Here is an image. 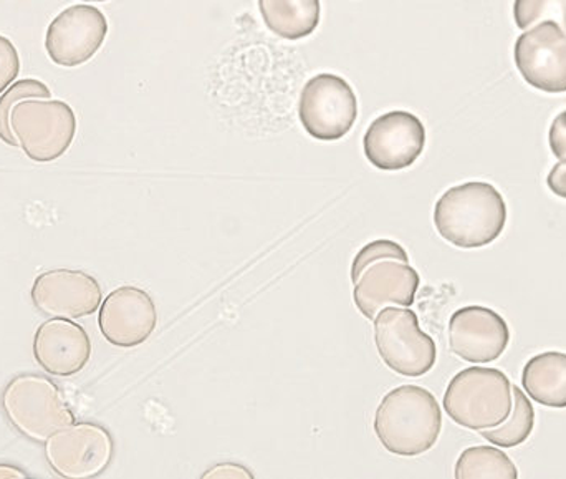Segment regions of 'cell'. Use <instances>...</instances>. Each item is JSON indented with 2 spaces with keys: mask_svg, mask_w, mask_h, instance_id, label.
Wrapping results in <instances>:
<instances>
[{
  "mask_svg": "<svg viewBox=\"0 0 566 479\" xmlns=\"http://www.w3.org/2000/svg\"><path fill=\"white\" fill-rule=\"evenodd\" d=\"M353 301L359 314L375 321L382 309L411 308L421 278L398 242L378 239L359 249L352 264Z\"/></svg>",
  "mask_w": 566,
  "mask_h": 479,
  "instance_id": "1",
  "label": "cell"
},
{
  "mask_svg": "<svg viewBox=\"0 0 566 479\" xmlns=\"http://www.w3.org/2000/svg\"><path fill=\"white\" fill-rule=\"evenodd\" d=\"M505 225L507 205L491 183L452 186L436 202V231L455 248H485L504 232Z\"/></svg>",
  "mask_w": 566,
  "mask_h": 479,
  "instance_id": "2",
  "label": "cell"
},
{
  "mask_svg": "<svg viewBox=\"0 0 566 479\" xmlns=\"http://www.w3.org/2000/svg\"><path fill=\"white\" fill-rule=\"evenodd\" d=\"M376 437L396 457H419L438 444L442 412L431 392L402 385L382 397L375 414Z\"/></svg>",
  "mask_w": 566,
  "mask_h": 479,
  "instance_id": "3",
  "label": "cell"
},
{
  "mask_svg": "<svg viewBox=\"0 0 566 479\" xmlns=\"http://www.w3.org/2000/svg\"><path fill=\"white\" fill-rule=\"evenodd\" d=\"M0 407L13 430L33 444H45L76 418L59 385L39 374H20L6 385Z\"/></svg>",
  "mask_w": 566,
  "mask_h": 479,
  "instance_id": "4",
  "label": "cell"
},
{
  "mask_svg": "<svg viewBox=\"0 0 566 479\" xmlns=\"http://www.w3.org/2000/svg\"><path fill=\"white\" fill-rule=\"evenodd\" d=\"M512 405L511 381L497 368H464L449 382L444 394L446 414L472 431L499 427L507 420Z\"/></svg>",
  "mask_w": 566,
  "mask_h": 479,
  "instance_id": "5",
  "label": "cell"
},
{
  "mask_svg": "<svg viewBox=\"0 0 566 479\" xmlns=\"http://www.w3.org/2000/svg\"><path fill=\"white\" fill-rule=\"evenodd\" d=\"M17 148L35 163L62 158L76 135L75 112L63 100L29 98L17 103L9 116Z\"/></svg>",
  "mask_w": 566,
  "mask_h": 479,
  "instance_id": "6",
  "label": "cell"
},
{
  "mask_svg": "<svg viewBox=\"0 0 566 479\" xmlns=\"http://www.w3.org/2000/svg\"><path fill=\"white\" fill-rule=\"evenodd\" d=\"M375 344L386 367L402 377L429 374L438 358L436 342L421 331L418 315L408 308H386L376 315Z\"/></svg>",
  "mask_w": 566,
  "mask_h": 479,
  "instance_id": "7",
  "label": "cell"
},
{
  "mask_svg": "<svg viewBox=\"0 0 566 479\" xmlns=\"http://www.w3.org/2000/svg\"><path fill=\"white\" fill-rule=\"evenodd\" d=\"M115 455V441L102 425L78 421L62 428L43 444V457L56 477L92 479L105 473Z\"/></svg>",
  "mask_w": 566,
  "mask_h": 479,
  "instance_id": "8",
  "label": "cell"
},
{
  "mask_svg": "<svg viewBox=\"0 0 566 479\" xmlns=\"http://www.w3.org/2000/svg\"><path fill=\"white\" fill-rule=\"evenodd\" d=\"M358 116V100L342 76L322 73L303 86L298 118L312 138L336 142L348 135Z\"/></svg>",
  "mask_w": 566,
  "mask_h": 479,
  "instance_id": "9",
  "label": "cell"
},
{
  "mask_svg": "<svg viewBox=\"0 0 566 479\" xmlns=\"http://www.w3.org/2000/svg\"><path fill=\"white\" fill-rule=\"evenodd\" d=\"M108 35V20L102 10L86 3L62 10L45 33L50 60L65 69L90 62Z\"/></svg>",
  "mask_w": 566,
  "mask_h": 479,
  "instance_id": "10",
  "label": "cell"
},
{
  "mask_svg": "<svg viewBox=\"0 0 566 479\" xmlns=\"http://www.w3.org/2000/svg\"><path fill=\"white\" fill-rule=\"evenodd\" d=\"M30 299L33 308L46 317L78 321L98 311L103 291L88 272L59 268L42 272L33 281Z\"/></svg>",
  "mask_w": 566,
  "mask_h": 479,
  "instance_id": "11",
  "label": "cell"
},
{
  "mask_svg": "<svg viewBox=\"0 0 566 479\" xmlns=\"http://www.w3.org/2000/svg\"><path fill=\"white\" fill-rule=\"evenodd\" d=\"M424 146L421 119L401 110L378 116L363 139L366 159L382 171H401L415 165Z\"/></svg>",
  "mask_w": 566,
  "mask_h": 479,
  "instance_id": "12",
  "label": "cell"
},
{
  "mask_svg": "<svg viewBox=\"0 0 566 479\" xmlns=\"http://www.w3.org/2000/svg\"><path fill=\"white\" fill-rule=\"evenodd\" d=\"M515 65L525 82L547 93L566 92V32L554 22H542L515 42Z\"/></svg>",
  "mask_w": 566,
  "mask_h": 479,
  "instance_id": "13",
  "label": "cell"
},
{
  "mask_svg": "<svg viewBox=\"0 0 566 479\" xmlns=\"http://www.w3.org/2000/svg\"><path fill=\"white\" fill-rule=\"evenodd\" d=\"M158 325V311L148 292L122 285L106 295L98 309V327L113 347L133 348L145 344Z\"/></svg>",
  "mask_w": 566,
  "mask_h": 479,
  "instance_id": "14",
  "label": "cell"
},
{
  "mask_svg": "<svg viewBox=\"0 0 566 479\" xmlns=\"http://www.w3.org/2000/svg\"><path fill=\"white\" fill-rule=\"evenodd\" d=\"M511 342L507 322L482 305L459 309L449 321V347L469 364H491L502 357Z\"/></svg>",
  "mask_w": 566,
  "mask_h": 479,
  "instance_id": "15",
  "label": "cell"
},
{
  "mask_svg": "<svg viewBox=\"0 0 566 479\" xmlns=\"http://www.w3.org/2000/svg\"><path fill=\"white\" fill-rule=\"evenodd\" d=\"M33 358L52 377H73L88 365L92 341L82 325L69 319L42 322L35 331Z\"/></svg>",
  "mask_w": 566,
  "mask_h": 479,
  "instance_id": "16",
  "label": "cell"
},
{
  "mask_svg": "<svg viewBox=\"0 0 566 479\" xmlns=\"http://www.w3.org/2000/svg\"><path fill=\"white\" fill-rule=\"evenodd\" d=\"M522 387L528 397L548 408H566V354L544 352L525 364Z\"/></svg>",
  "mask_w": 566,
  "mask_h": 479,
  "instance_id": "17",
  "label": "cell"
},
{
  "mask_svg": "<svg viewBox=\"0 0 566 479\" xmlns=\"http://www.w3.org/2000/svg\"><path fill=\"white\" fill-rule=\"evenodd\" d=\"M265 25L286 40L312 35L319 23V0H259Z\"/></svg>",
  "mask_w": 566,
  "mask_h": 479,
  "instance_id": "18",
  "label": "cell"
},
{
  "mask_svg": "<svg viewBox=\"0 0 566 479\" xmlns=\"http://www.w3.org/2000/svg\"><path fill=\"white\" fill-rule=\"evenodd\" d=\"M514 405L507 420L502 421L499 427L482 430L481 435L489 444L501 448H515L524 445L531 438L535 427L534 405L528 400L522 388L512 387Z\"/></svg>",
  "mask_w": 566,
  "mask_h": 479,
  "instance_id": "19",
  "label": "cell"
},
{
  "mask_svg": "<svg viewBox=\"0 0 566 479\" xmlns=\"http://www.w3.org/2000/svg\"><path fill=\"white\" fill-rule=\"evenodd\" d=\"M458 479H517L518 471L507 454L494 447H472L462 451L454 470Z\"/></svg>",
  "mask_w": 566,
  "mask_h": 479,
  "instance_id": "20",
  "label": "cell"
},
{
  "mask_svg": "<svg viewBox=\"0 0 566 479\" xmlns=\"http://www.w3.org/2000/svg\"><path fill=\"white\" fill-rule=\"evenodd\" d=\"M52 92L45 83L35 79L15 80L6 92L0 95V139L6 145L17 148L15 138L10 132L9 116L13 106L23 100L29 98H50Z\"/></svg>",
  "mask_w": 566,
  "mask_h": 479,
  "instance_id": "21",
  "label": "cell"
},
{
  "mask_svg": "<svg viewBox=\"0 0 566 479\" xmlns=\"http://www.w3.org/2000/svg\"><path fill=\"white\" fill-rule=\"evenodd\" d=\"M514 19L522 30L554 22L566 32V0H515Z\"/></svg>",
  "mask_w": 566,
  "mask_h": 479,
  "instance_id": "22",
  "label": "cell"
},
{
  "mask_svg": "<svg viewBox=\"0 0 566 479\" xmlns=\"http://www.w3.org/2000/svg\"><path fill=\"white\" fill-rule=\"evenodd\" d=\"M19 73V52L7 37L0 35V95L15 82Z\"/></svg>",
  "mask_w": 566,
  "mask_h": 479,
  "instance_id": "23",
  "label": "cell"
},
{
  "mask_svg": "<svg viewBox=\"0 0 566 479\" xmlns=\"http://www.w3.org/2000/svg\"><path fill=\"white\" fill-rule=\"evenodd\" d=\"M548 142H551L552 153L558 159H566V112L560 113L552 123Z\"/></svg>",
  "mask_w": 566,
  "mask_h": 479,
  "instance_id": "24",
  "label": "cell"
},
{
  "mask_svg": "<svg viewBox=\"0 0 566 479\" xmlns=\"http://www.w3.org/2000/svg\"><path fill=\"white\" fill-rule=\"evenodd\" d=\"M202 478H235V479H252L254 473L248 468L238 464H221L212 467L211 470L206 471Z\"/></svg>",
  "mask_w": 566,
  "mask_h": 479,
  "instance_id": "25",
  "label": "cell"
},
{
  "mask_svg": "<svg viewBox=\"0 0 566 479\" xmlns=\"http://www.w3.org/2000/svg\"><path fill=\"white\" fill-rule=\"evenodd\" d=\"M548 188L558 198L566 199V159H560V163L552 168L551 175L547 178Z\"/></svg>",
  "mask_w": 566,
  "mask_h": 479,
  "instance_id": "26",
  "label": "cell"
},
{
  "mask_svg": "<svg viewBox=\"0 0 566 479\" xmlns=\"http://www.w3.org/2000/svg\"><path fill=\"white\" fill-rule=\"evenodd\" d=\"M29 475L15 465L0 464V479H22Z\"/></svg>",
  "mask_w": 566,
  "mask_h": 479,
  "instance_id": "27",
  "label": "cell"
},
{
  "mask_svg": "<svg viewBox=\"0 0 566 479\" xmlns=\"http://www.w3.org/2000/svg\"><path fill=\"white\" fill-rule=\"evenodd\" d=\"M83 2H106V0H83Z\"/></svg>",
  "mask_w": 566,
  "mask_h": 479,
  "instance_id": "28",
  "label": "cell"
}]
</instances>
